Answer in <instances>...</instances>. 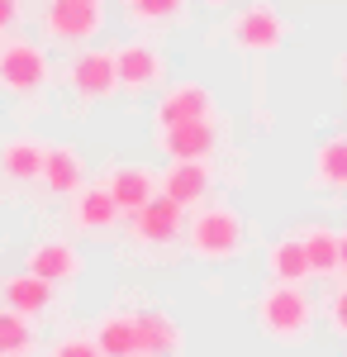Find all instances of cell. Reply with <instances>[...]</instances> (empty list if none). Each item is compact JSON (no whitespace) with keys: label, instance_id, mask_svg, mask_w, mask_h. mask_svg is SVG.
<instances>
[{"label":"cell","instance_id":"27","mask_svg":"<svg viewBox=\"0 0 347 357\" xmlns=\"http://www.w3.org/2000/svg\"><path fill=\"white\" fill-rule=\"evenodd\" d=\"M20 15H24V0H0V33L20 24Z\"/></svg>","mask_w":347,"mask_h":357},{"label":"cell","instance_id":"30","mask_svg":"<svg viewBox=\"0 0 347 357\" xmlns=\"http://www.w3.org/2000/svg\"><path fill=\"white\" fill-rule=\"evenodd\" d=\"M343 86H347V57H343Z\"/></svg>","mask_w":347,"mask_h":357},{"label":"cell","instance_id":"18","mask_svg":"<svg viewBox=\"0 0 347 357\" xmlns=\"http://www.w3.org/2000/svg\"><path fill=\"white\" fill-rule=\"evenodd\" d=\"M38 181L53 195H77L81 181H86V167H81V158L67 143H53V148L43 153V176H38Z\"/></svg>","mask_w":347,"mask_h":357},{"label":"cell","instance_id":"6","mask_svg":"<svg viewBox=\"0 0 347 357\" xmlns=\"http://www.w3.org/2000/svg\"><path fill=\"white\" fill-rule=\"evenodd\" d=\"M48 86V57L38 43H29V38H10L5 48H0V91H10V96H33V91H43Z\"/></svg>","mask_w":347,"mask_h":357},{"label":"cell","instance_id":"28","mask_svg":"<svg viewBox=\"0 0 347 357\" xmlns=\"http://www.w3.org/2000/svg\"><path fill=\"white\" fill-rule=\"evenodd\" d=\"M338 272H347V229L338 234Z\"/></svg>","mask_w":347,"mask_h":357},{"label":"cell","instance_id":"2","mask_svg":"<svg viewBox=\"0 0 347 357\" xmlns=\"http://www.w3.org/2000/svg\"><path fill=\"white\" fill-rule=\"evenodd\" d=\"M242 243H247V224L229 205H200L195 220L186 224V248L205 262H229L242 252Z\"/></svg>","mask_w":347,"mask_h":357},{"label":"cell","instance_id":"3","mask_svg":"<svg viewBox=\"0 0 347 357\" xmlns=\"http://www.w3.org/2000/svg\"><path fill=\"white\" fill-rule=\"evenodd\" d=\"M286 33H291V24H286V15L276 10V5H267V0H252V5H242L238 15L229 20V43L233 48H242V53H276L281 43H286Z\"/></svg>","mask_w":347,"mask_h":357},{"label":"cell","instance_id":"4","mask_svg":"<svg viewBox=\"0 0 347 357\" xmlns=\"http://www.w3.org/2000/svg\"><path fill=\"white\" fill-rule=\"evenodd\" d=\"M105 29L100 0H48L43 5V33L57 43H91Z\"/></svg>","mask_w":347,"mask_h":357},{"label":"cell","instance_id":"19","mask_svg":"<svg viewBox=\"0 0 347 357\" xmlns=\"http://www.w3.org/2000/svg\"><path fill=\"white\" fill-rule=\"evenodd\" d=\"M43 143L38 138H5L0 143V172L10 181H38L43 176Z\"/></svg>","mask_w":347,"mask_h":357},{"label":"cell","instance_id":"23","mask_svg":"<svg viewBox=\"0 0 347 357\" xmlns=\"http://www.w3.org/2000/svg\"><path fill=\"white\" fill-rule=\"evenodd\" d=\"M33 353V329L24 314L0 310V357H29Z\"/></svg>","mask_w":347,"mask_h":357},{"label":"cell","instance_id":"20","mask_svg":"<svg viewBox=\"0 0 347 357\" xmlns=\"http://www.w3.org/2000/svg\"><path fill=\"white\" fill-rule=\"evenodd\" d=\"M267 272L276 286H300V281H309V262H304V248H300V234L291 238H276L267 248Z\"/></svg>","mask_w":347,"mask_h":357},{"label":"cell","instance_id":"26","mask_svg":"<svg viewBox=\"0 0 347 357\" xmlns=\"http://www.w3.org/2000/svg\"><path fill=\"white\" fill-rule=\"evenodd\" d=\"M328 324H333V333L347 338V286H338L333 301H328Z\"/></svg>","mask_w":347,"mask_h":357},{"label":"cell","instance_id":"11","mask_svg":"<svg viewBox=\"0 0 347 357\" xmlns=\"http://www.w3.org/2000/svg\"><path fill=\"white\" fill-rule=\"evenodd\" d=\"M24 272H33L38 281H48V286H67L81 272V252L67 238H38L24 257Z\"/></svg>","mask_w":347,"mask_h":357},{"label":"cell","instance_id":"1","mask_svg":"<svg viewBox=\"0 0 347 357\" xmlns=\"http://www.w3.org/2000/svg\"><path fill=\"white\" fill-rule=\"evenodd\" d=\"M257 329L267 333V338H276V343L295 348L314 329V305H309V296L300 286H276L271 281L267 291H262V301H257Z\"/></svg>","mask_w":347,"mask_h":357},{"label":"cell","instance_id":"25","mask_svg":"<svg viewBox=\"0 0 347 357\" xmlns=\"http://www.w3.org/2000/svg\"><path fill=\"white\" fill-rule=\"evenodd\" d=\"M48 357H100V348H95V338H91V333H62Z\"/></svg>","mask_w":347,"mask_h":357},{"label":"cell","instance_id":"8","mask_svg":"<svg viewBox=\"0 0 347 357\" xmlns=\"http://www.w3.org/2000/svg\"><path fill=\"white\" fill-rule=\"evenodd\" d=\"M195 119H214V91L200 86V82L167 86L157 110H153V124L157 129H171V124H195Z\"/></svg>","mask_w":347,"mask_h":357},{"label":"cell","instance_id":"12","mask_svg":"<svg viewBox=\"0 0 347 357\" xmlns=\"http://www.w3.org/2000/svg\"><path fill=\"white\" fill-rule=\"evenodd\" d=\"M134 324H138V357H181L186 338L167 310H134Z\"/></svg>","mask_w":347,"mask_h":357},{"label":"cell","instance_id":"9","mask_svg":"<svg viewBox=\"0 0 347 357\" xmlns=\"http://www.w3.org/2000/svg\"><path fill=\"white\" fill-rule=\"evenodd\" d=\"M157 148L171 162H210L214 148H219V124L214 119H195V124L157 129Z\"/></svg>","mask_w":347,"mask_h":357},{"label":"cell","instance_id":"7","mask_svg":"<svg viewBox=\"0 0 347 357\" xmlns=\"http://www.w3.org/2000/svg\"><path fill=\"white\" fill-rule=\"evenodd\" d=\"M67 86H72V96H77V100H86V105L109 100V96L119 91L109 48H81V53L67 62Z\"/></svg>","mask_w":347,"mask_h":357},{"label":"cell","instance_id":"14","mask_svg":"<svg viewBox=\"0 0 347 357\" xmlns=\"http://www.w3.org/2000/svg\"><path fill=\"white\" fill-rule=\"evenodd\" d=\"M210 186H214L210 162H171L167 172H162V181H157V191L167 195V200H176L181 210L200 205V200L210 195Z\"/></svg>","mask_w":347,"mask_h":357},{"label":"cell","instance_id":"13","mask_svg":"<svg viewBox=\"0 0 347 357\" xmlns=\"http://www.w3.org/2000/svg\"><path fill=\"white\" fill-rule=\"evenodd\" d=\"M100 186L114 195L119 215H134V210H143V205L157 195V176H153L148 167H138V162H119L105 181H100Z\"/></svg>","mask_w":347,"mask_h":357},{"label":"cell","instance_id":"17","mask_svg":"<svg viewBox=\"0 0 347 357\" xmlns=\"http://www.w3.org/2000/svg\"><path fill=\"white\" fill-rule=\"evenodd\" d=\"M95 348L100 357H138V324H134V310H109L105 319L95 324Z\"/></svg>","mask_w":347,"mask_h":357},{"label":"cell","instance_id":"15","mask_svg":"<svg viewBox=\"0 0 347 357\" xmlns=\"http://www.w3.org/2000/svg\"><path fill=\"white\" fill-rule=\"evenodd\" d=\"M57 286H48V281H38L33 272H15L0 281V305L5 310H15V314H24V319H33V314H43L48 305H53Z\"/></svg>","mask_w":347,"mask_h":357},{"label":"cell","instance_id":"10","mask_svg":"<svg viewBox=\"0 0 347 357\" xmlns=\"http://www.w3.org/2000/svg\"><path fill=\"white\" fill-rule=\"evenodd\" d=\"M186 234V210L176 205V200H167V195H153L143 210H134V238L138 243H148V248H167V243H176Z\"/></svg>","mask_w":347,"mask_h":357},{"label":"cell","instance_id":"29","mask_svg":"<svg viewBox=\"0 0 347 357\" xmlns=\"http://www.w3.org/2000/svg\"><path fill=\"white\" fill-rule=\"evenodd\" d=\"M200 5H210V10H229V5H238V0H200Z\"/></svg>","mask_w":347,"mask_h":357},{"label":"cell","instance_id":"5","mask_svg":"<svg viewBox=\"0 0 347 357\" xmlns=\"http://www.w3.org/2000/svg\"><path fill=\"white\" fill-rule=\"evenodd\" d=\"M109 57H114V82H119L124 96H148V91L162 86V77H167V57H162V48L143 43V38L109 48Z\"/></svg>","mask_w":347,"mask_h":357},{"label":"cell","instance_id":"21","mask_svg":"<svg viewBox=\"0 0 347 357\" xmlns=\"http://www.w3.org/2000/svg\"><path fill=\"white\" fill-rule=\"evenodd\" d=\"M314 181L323 191H347V134H333L314 148Z\"/></svg>","mask_w":347,"mask_h":357},{"label":"cell","instance_id":"24","mask_svg":"<svg viewBox=\"0 0 347 357\" xmlns=\"http://www.w3.org/2000/svg\"><path fill=\"white\" fill-rule=\"evenodd\" d=\"M181 10H186V0H129V20L134 24H176L181 20Z\"/></svg>","mask_w":347,"mask_h":357},{"label":"cell","instance_id":"22","mask_svg":"<svg viewBox=\"0 0 347 357\" xmlns=\"http://www.w3.org/2000/svg\"><path fill=\"white\" fill-rule=\"evenodd\" d=\"M300 248H304L309 276H333V272H338V229H328V224H309V229L300 234Z\"/></svg>","mask_w":347,"mask_h":357},{"label":"cell","instance_id":"16","mask_svg":"<svg viewBox=\"0 0 347 357\" xmlns=\"http://www.w3.org/2000/svg\"><path fill=\"white\" fill-rule=\"evenodd\" d=\"M72 224L81 234H109L119 224V205L105 186H86V191L72 195Z\"/></svg>","mask_w":347,"mask_h":357}]
</instances>
